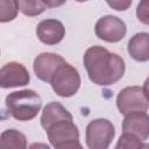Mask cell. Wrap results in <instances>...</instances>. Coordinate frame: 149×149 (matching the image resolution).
<instances>
[{"label": "cell", "instance_id": "6da1fadb", "mask_svg": "<svg viewBox=\"0 0 149 149\" xmlns=\"http://www.w3.org/2000/svg\"><path fill=\"white\" fill-rule=\"evenodd\" d=\"M83 62L90 80L99 86L118 83L126 71L123 58L101 45L90 47L83 56Z\"/></svg>", "mask_w": 149, "mask_h": 149}, {"label": "cell", "instance_id": "7a4b0ae2", "mask_svg": "<svg viewBox=\"0 0 149 149\" xmlns=\"http://www.w3.org/2000/svg\"><path fill=\"white\" fill-rule=\"evenodd\" d=\"M6 109L17 121H30L40 112L42 99L34 90H21L9 93L5 100Z\"/></svg>", "mask_w": 149, "mask_h": 149}, {"label": "cell", "instance_id": "3957f363", "mask_svg": "<svg viewBox=\"0 0 149 149\" xmlns=\"http://www.w3.org/2000/svg\"><path fill=\"white\" fill-rule=\"evenodd\" d=\"M49 84L57 95L70 98L74 95L80 87V74L74 66L64 59L54 70Z\"/></svg>", "mask_w": 149, "mask_h": 149}, {"label": "cell", "instance_id": "277c9868", "mask_svg": "<svg viewBox=\"0 0 149 149\" xmlns=\"http://www.w3.org/2000/svg\"><path fill=\"white\" fill-rule=\"evenodd\" d=\"M48 140L54 148H81L79 130L71 119L59 120L45 129Z\"/></svg>", "mask_w": 149, "mask_h": 149}, {"label": "cell", "instance_id": "5b68a950", "mask_svg": "<svg viewBox=\"0 0 149 149\" xmlns=\"http://www.w3.org/2000/svg\"><path fill=\"white\" fill-rule=\"evenodd\" d=\"M115 136V128L107 119H94L86 126L85 139L90 149H107Z\"/></svg>", "mask_w": 149, "mask_h": 149}, {"label": "cell", "instance_id": "8992f818", "mask_svg": "<svg viewBox=\"0 0 149 149\" xmlns=\"http://www.w3.org/2000/svg\"><path fill=\"white\" fill-rule=\"evenodd\" d=\"M116 107L122 115H127L132 112L149 109V100L144 94L143 87L127 86L122 88L116 97Z\"/></svg>", "mask_w": 149, "mask_h": 149}, {"label": "cell", "instance_id": "52a82bcc", "mask_svg": "<svg viewBox=\"0 0 149 149\" xmlns=\"http://www.w3.org/2000/svg\"><path fill=\"white\" fill-rule=\"evenodd\" d=\"M94 33L98 38L105 42L116 43L126 36L127 26L118 16L105 15L97 21L94 26Z\"/></svg>", "mask_w": 149, "mask_h": 149}, {"label": "cell", "instance_id": "ba28073f", "mask_svg": "<svg viewBox=\"0 0 149 149\" xmlns=\"http://www.w3.org/2000/svg\"><path fill=\"white\" fill-rule=\"evenodd\" d=\"M30 74L24 65L17 62H9L2 65L0 70V86L12 88L29 84Z\"/></svg>", "mask_w": 149, "mask_h": 149}, {"label": "cell", "instance_id": "9c48e42d", "mask_svg": "<svg viewBox=\"0 0 149 149\" xmlns=\"http://www.w3.org/2000/svg\"><path fill=\"white\" fill-rule=\"evenodd\" d=\"M122 133L132 134L144 142L149 137V114L143 111H136L125 115Z\"/></svg>", "mask_w": 149, "mask_h": 149}, {"label": "cell", "instance_id": "30bf717a", "mask_svg": "<svg viewBox=\"0 0 149 149\" xmlns=\"http://www.w3.org/2000/svg\"><path fill=\"white\" fill-rule=\"evenodd\" d=\"M37 38L47 45H56L65 36V28L63 23L56 19L42 20L36 27Z\"/></svg>", "mask_w": 149, "mask_h": 149}, {"label": "cell", "instance_id": "8fae6325", "mask_svg": "<svg viewBox=\"0 0 149 149\" xmlns=\"http://www.w3.org/2000/svg\"><path fill=\"white\" fill-rule=\"evenodd\" d=\"M63 61H64V58L58 54L42 52L38 56H36V58L34 59L33 69H34L36 77L40 80H42L44 83H49L50 76L52 74L54 70Z\"/></svg>", "mask_w": 149, "mask_h": 149}, {"label": "cell", "instance_id": "7c38bea8", "mask_svg": "<svg viewBox=\"0 0 149 149\" xmlns=\"http://www.w3.org/2000/svg\"><path fill=\"white\" fill-rule=\"evenodd\" d=\"M129 56L136 62L149 61V34L137 33L130 37L127 47Z\"/></svg>", "mask_w": 149, "mask_h": 149}, {"label": "cell", "instance_id": "4fadbf2b", "mask_svg": "<svg viewBox=\"0 0 149 149\" xmlns=\"http://www.w3.org/2000/svg\"><path fill=\"white\" fill-rule=\"evenodd\" d=\"M63 119L73 120V116L62 104L57 101H51L47 104V106L43 108V112L41 115V126L45 130L49 126Z\"/></svg>", "mask_w": 149, "mask_h": 149}, {"label": "cell", "instance_id": "5bb4252c", "mask_svg": "<svg viewBox=\"0 0 149 149\" xmlns=\"http://www.w3.org/2000/svg\"><path fill=\"white\" fill-rule=\"evenodd\" d=\"M0 147L1 148H27V139L24 134L16 129H6L2 132L0 137Z\"/></svg>", "mask_w": 149, "mask_h": 149}, {"label": "cell", "instance_id": "9a60e30c", "mask_svg": "<svg viewBox=\"0 0 149 149\" xmlns=\"http://www.w3.org/2000/svg\"><path fill=\"white\" fill-rule=\"evenodd\" d=\"M19 10L26 16H37L42 14L47 7L42 0H15Z\"/></svg>", "mask_w": 149, "mask_h": 149}, {"label": "cell", "instance_id": "2e32d148", "mask_svg": "<svg viewBox=\"0 0 149 149\" xmlns=\"http://www.w3.org/2000/svg\"><path fill=\"white\" fill-rule=\"evenodd\" d=\"M0 21L9 22L13 21L19 12V7L15 0H0Z\"/></svg>", "mask_w": 149, "mask_h": 149}, {"label": "cell", "instance_id": "e0dca14e", "mask_svg": "<svg viewBox=\"0 0 149 149\" xmlns=\"http://www.w3.org/2000/svg\"><path fill=\"white\" fill-rule=\"evenodd\" d=\"M149 147L148 144H144L143 141H141L139 137L128 134V133H122V135L120 136L115 148L120 149V148H126V149H140V148H147Z\"/></svg>", "mask_w": 149, "mask_h": 149}, {"label": "cell", "instance_id": "ac0fdd59", "mask_svg": "<svg viewBox=\"0 0 149 149\" xmlns=\"http://www.w3.org/2000/svg\"><path fill=\"white\" fill-rule=\"evenodd\" d=\"M136 17L141 23L149 26V0H140L136 7Z\"/></svg>", "mask_w": 149, "mask_h": 149}, {"label": "cell", "instance_id": "d6986e66", "mask_svg": "<svg viewBox=\"0 0 149 149\" xmlns=\"http://www.w3.org/2000/svg\"><path fill=\"white\" fill-rule=\"evenodd\" d=\"M133 0H106L107 5L114 9V10H119V12H123L127 10L130 5H132Z\"/></svg>", "mask_w": 149, "mask_h": 149}, {"label": "cell", "instance_id": "ffe728a7", "mask_svg": "<svg viewBox=\"0 0 149 149\" xmlns=\"http://www.w3.org/2000/svg\"><path fill=\"white\" fill-rule=\"evenodd\" d=\"M42 2L45 5L47 8H57L63 6L66 0H42Z\"/></svg>", "mask_w": 149, "mask_h": 149}, {"label": "cell", "instance_id": "44dd1931", "mask_svg": "<svg viewBox=\"0 0 149 149\" xmlns=\"http://www.w3.org/2000/svg\"><path fill=\"white\" fill-rule=\"evenodd\" d=\"M143 91H144L146 97H147L148 100H149V77L144 80V84H143Z\"/></svg>", "mask_w": 149, "mask_h": 149}, {"label": "cell", "instance_id": "7402d4cb", "mask_svg": "<svg viewBox=\"0 0 149 149\" xmlns=\"http://www.w3.org/2000/svg\"><path fill=\"white\" fill-rule=\"evenodd\" d=\"M77 2H86V1H88V0H76Z\"/></svg>", "mask_w": 149, "mask_h": 149}]
</instances>
